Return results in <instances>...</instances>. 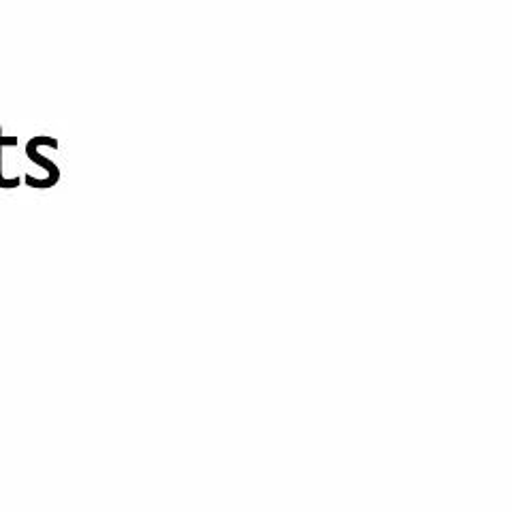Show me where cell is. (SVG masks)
<instances>
[{
	"instance_id": "obj_1",
	"label": "cell",
	"mask_w": 512,
	"mask_h": 512,
	"mask_svg": "<svg viewBox=\"0 0 512 512\" xmlns=\"http://www.w3.org/2000/svg\"><path fill=\"white\" fill-rule=\"evenodd\" d=\"M54 137H35V139H30L28 143H26V156L32 160V163H37L41 169H45L47 171V178H50V182H52V186L60 180V171H58V167L52 163L50 158H45V156H41L39 152H37V146L39 143H43V141H52Z\"/></svg>"
},
{
	"instance_id": "obj_2",
	"label": "cell",
	"mask_w": 512,
	"mask_h": 512,
	"mask_svg": "<svg viewBox=\"0 0 512 512\" xmlns=\"http://www.w3.org/2000/svg\"><path fill=\"white\" fill-rule=\"evenodd\" d=\"M7 146H18V137H3V131H0V188L11 190V188H18L22 184L20 178H5V171H3V150Z\"/></svg>"
}]
</instances>
